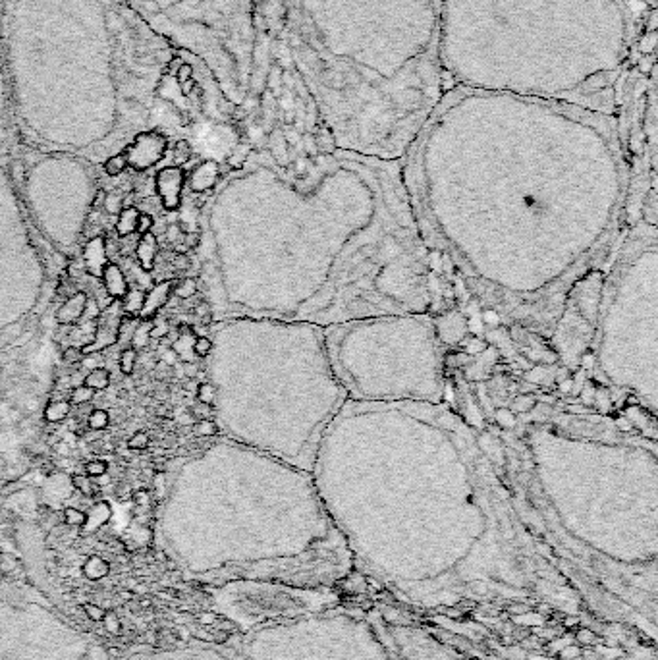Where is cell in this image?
Returning <instances> with one entry per match:
<instances>
[{
    "label": "cell",
    "mask_w": 658,
    "mask_h": 660,
    "mask_svg": "<svg viewBox=\"0 0 658 660\" xmlns=\"http://www.w3.org/2000/svg\"><path fill=\"white\" fill-rule=\"evenodd\" d=\"M417 224L494 313L552 336L627 187L614 116L452 87L401 160Z\"/></svg>",
    "instance_id": "6da1fadb"
},
{
    "label": "cell",
    "mask_w": 658,
    "mask_h": 660,
    "mask_svg": "<svg viewBox=\"0 0 658 660\" xmlns=\"http://www.w3.org/2000/svg\"><path fill=\"white\" fill-rule=\"evenodd\" d=\"M242 168L270 201L257 243L273 290L255 317L326 328L429 311V247L401 160L332 149L286 167L253 153Z\"/></svg>",
    "instance_id": "7a4b0ae2"
},
{
    "label": "cell",
    "mask_w": 658,
    "mask_h": 660,
    "mask_svg": "<svg viewBox=\"0 0 658 660\" xmlns=\"http://www.w3.org/2000/svg\"><path fill=\"white\" fill-rule=\"evenodd\" d=\"M16 132L99 155L137 137L174 49L125 0H2Z\"/></svg>",
    "instance_id": "3957f363"
},
{
    "label": "cell",
    "mask_w": 658,
    "mask_h": 660,
    "mask_svg": "<svg viewBox=\"0 0 658 660\" xmlns=\"http://www.w3.org/2000/svg\"><path fill=\"white\" fill-rule=\"evenodd\" d=\"M288 43L334 149L404 160L444 89L442 0H282Z\"/></svg>",
    "instance_id": "277c9868"
},
{
    "label": "cell",
    "mask_w": 658,
    "mask_h": 660,
    "mask_svg": "<svg viewBox=\"0 0 658 660\" xmlns=\"http://www.w3.org/2000/svg\"><path fill=\"white\" fill-rule=\"evenodd\" d=\"M632 45L625 0H442V74L456 87L614 116Z\"/></svg>",
    "instance_id": "5b68a950"
},
{
    "label": "cell",
    "mask_w": 658,
    "mask_h": 660,
    "mask_svg": "<svg viewBox=\"0 0 658 660\" xmlns=\"http://www.w3.org/2000/svg\"><path fill=\"white\" fill-rule=\"evenodd\" d=\"M328 360L348 400L442 404L444 363L429 313L353 319L325 328Z\"/></svg>",
    "instance_id": "8992f818"
},
{
    "label": "cell",
    "mask_w": 658,
    "mask_h": 660,
    "mask_svg": "<svg viewBox=\"0 0 658 660\" xmlns=\"http://www.w3.org/2000/svg\"><path fill=\"white\" fill-rule=\"evenodd\" d=\"M172 49L197 59L232 105H242L255 70V0H125Z\"/></svg>",
    "instance_id": "52a82bcc"
},
{
    "label": "cell",
    "mask_w": 658,
    "mask_h": 660,
    "mask_svg": "<svg viewBox=\"0 0 658 660\" xmlns=\"http://www.w3.org/2000/svg\"><path fill=\"white\" fill-rule=\"evenodd\" d=\"M0 660H107L31 589L0 587Z\"/></svg>",
    "instance_id": "ba28073f"
},
{
    "label": "cell",
    "mask_w": 658,
    "mask_h": 660,
    "mask_svg": "<svg viewBox=\"0 0 658 660\" xmlns=\"http://www.w3.org/2000/svg\"><path fill=\"white\" fill-rule=\"evenodd\" d=\"M602 282L604 276L599 268L587 273L569 290L562 315L554 326V348L569 369L579 365L585 350L592 344Z\"/></svg>",
    "instance_id": "9c48e42d"
},
{
    "label": "cell",
    "mask_w": 658,
    "mask_h": 660,
    "mask_svg": "<svg viewBox=\"0 0 658 660\" xmlns=\"http://www.w3.org/2000/svg\"><path fill=\"white\" fill-rule=\"evenodd\" d=\"M122 319H124V311H122L120 301H112L107 309L100 311L99 317L95 319V336H93V340L82 348L85 355L93 353V351L110 348V346H116Z\"/></svg>",
    "instance_id": "30bf717a"
},
{
    "label": "cell",
    "mask_w": 658,
    "mask_h": 660,
    "mask_svg": "<svg viewBox=\"0 0 658 660\" xmlns=\"http://www.w3.org/2000/svg\"><path fill=\"white\" fill-rule=\"evenodd\" d=\"M167 149V141L157 134H139L125 147L124 155L128 164L135 170H147L155 167Z\"/></svg>",
    "instance_id": "8fae6325"
},
{
    "label": "cell",
    "mask_w": 658,
    "mask_h": 660,
    "mask_svg": "<svg viewBox=\"0 0 658 660\" xmlns=\"http://www.w3.org/2000/svg\"><path fill=\"white\" fill-rule=\"evenodd\" d=\"M183 182H185V174L180 167L162 168L155 178V187L160 197V205L167 210L180 209Z\"/></svg>",
    "instance_id": "7c38bea8"
},
{
    "label": "cell",
    "mask_w": 658,
    "mask_h": 660,
    "mask_svg": "<svg viewBox=\"0 0 658 660\" xmlns=\"http://www.w3.org/2000/svg\"><path fill=\"white\" fill-rule=\"evenodd\" d=\"M124 660H224L218 652L201 647H172V649H147L132 652Z\"/></svg>",
    "instance_id": "4fadbf2b"
},
{
    "label": "cell",
    "mask_w": 658,
    "mask_h": 660,
    "mask_svg": "<svg viewBox=\"0 0 658 660\" xmlns=\"http://www.w3.org/2000/svg\"><path fill=\"white\" fill-rule=\"evenodd\" d=\"M434 335L444 346H458L464 342L467 335V319L459 311L444 313L438 319H433Z\"/></svg>",
    "instance_id": "5bb4252c"
},
{
    "label": "cell",
    "mask_w": 658,
    "mask_h": 660,
    "mask_svg": "<svg viewBox=\"0 0 658 660\" xmlns=\"http://www.w3.org/2000/svg\"><path fill=\"white\" fill-rule=\"evenodd\" d=\"M0 17H2V0H0ZM10 130H16V125H14V116H12L8 72H6L4 47H2V31H0V141L8 135Z\"/></svg>",
    "instance_id": "9a60e30c"
},
{
    "label": "cell",
    "mask_w": 658,
    "mask_h": 660,
    "mask_svg": "<svg viewBox=\"0 0 658 660\" xmlns=\"http://www.w3.org/2000/svg\"><path fill=\"white\" fill-rule=\"evenodd\" d=\"M172 286H174V280H172V278L160 280V282H155V284L151 286L149 290L145 292V301H143V309L139 319L151 321V319L160 315L162 307H164L168 300L172 298Z\"/></svg>",
    "instance_id": "2e32d148"
},
{
    "label": "cell",
    "mask_w": 658,
    "mask_h": 660,
    "mask_svg": "<svg viewBox=\"0 0 658 660\" xmlns=\"http://www.w3.org/2000/svg\"><path fill=\"white\" fill-rule=\"evenodd\" d=\"M100 284H102V290L109 293L114 301L122 300L128 293V290H130V282H128L124 268L120 267L118 263H114V261H109L105 265V268H102Z\"/></svg>",
    "instance_id": "e0dca14e"
},
{
    "label": "cell",
    "mask_w": 658,
    "mask_h": 660,
    "mask_svg": "<svg viewBox=\"0 0 658 660\" xmlns=\"http://www.w3.org/2000/svg\"><path fill=\"white\" fill-rule=\"evenodd\" d=\"M109 255H107V243H105V236H95L89 242L85 243L84 247V268L85 273H89L95 278H100L102 275V268L109 263Z\"/></svg>",
    "instance_id": "ac0fdd59"
},
{
    "label": "cell",
    "mask_w": 658,
    "mask_h": 660,
    "mask_svg": "<svg viewBox=\"0 0 658 660\" xmlns=\"http://www.w3.org/2000/svg\"><path fill=\"white\" fill-rule=\"evenodd\" d=\"M87 301H89V296L82 290L74 293L72 298L64 300V303L59 307L56 321L62 326H74L82 323V319L85 317V309H87Z\"/></svg>",
    "instance_id": "d6986e66"
},
{
    "label": "cell",
    "mask_w": 658,
    "mask_h": 660,
    "mask_svg": "<svg viewBox=\"0 0 658 660\" xmlns=\"http://www.w3.org/2000/svg\"><path fill=\"white\" fill-rule=\"evenodd\" d=\"M134 253L137 265H139L145 273H151V270L155 268L157 257H159V240H157V236L153 234V232L139 236V240H137L134 247Z\"/></svg>",
    "instance_id": "ffe728a7"
},
{
    "label": "cell",
    "mask_w": 658,
    "mask_h": 660,
    "mask_svg": "<svg viewBox=\"0 0 658 660\" xmlns=\"http://www.w3.org/2000/svg\"><path fill=\"white\" fill-rule=\"evenodd\" d=\"M218 176H220V172H218L217 162H205V164H201V167L193 170L190 187L195 193L208 192V190H213L217 185Z\"/></svg>",
    "instance_id": "44dd1931"
},
{
    "label": "cell",
    "mask_w": 658,
    "mask_h": 660,
    "mask_svg": "<svg viewBox=\"0 0 658 660\" xmlns=\"http://www.w3.org/2000/svg\"><path fill=\"white\" fill-rule=\"evenodd\" d=\"M139 213H141V209L135 207V205H124L122 207V210L116 215V224H114L118 238H130V236L135 234Z\"/></svg>",
    "instance_id": "7402d4cb"
},
{
    "label": "cell",
    "mask_w": 658,
    "mask_h": 660,
    "mask_svg": "<svg viewBox=\"0 0 658 660\" xmlns=\"http://www.w3.org/2000/svg\"><path fill=\"white\" fill-rule=\"evenodd\" d=\"M143 301H145V292L139 290V288H130L128 293L120 300V305H122L125 317L139 319L143 309Z\"/></svg>",
    "instance_id": "603a6c76"
},
{
    "label": "cell",
    "mask_w": 658,
    "mask_h": 660,
    "mask_svg": "<svg viewBox=\"0 0 658 660\" xmlns=\"http://www.w3.org/2000/svg\"><path fill=\"white\" fill-rule=\"evenodd\" d=\"M110 371L105 367H95L91 369L87 375L84 376V385L89 386L95 392H102L110 386Z\"/></svg>",
    "instance_id": "cb8c5ba5"
},
{
    "label": "cell",
    "mask_w": 658,
    "mask_h": 660,
    "mask_svg": "<svg viewBox=\"0 0 658 660\" xmlns=\"http://www.w3.org/2000/svg\"><path fill=\"white\" fill-rule=\"evenodd\" d=\"M70 411H72V404L68 400H52L47 404L43 417L49 423H60V421L68 419Z\"/></svg>",
    "instance_id": "d4e9b609"
},
{
    "label": "cell",
    "mask_w": 658,
    "mask_h": 660,
    "mask_svg": "<svg viewBox=\"0 0 658 660\" xmlns=\"http://www.w3.org/2000/svg\"><path fill=\"white\" fill-rule=\"evenodd\" d=\"M151 340H153V338H151V321H143V319H139V323H137L134 328V335H132L130 348H134L135 351L145 350V348L149 346Z\"/></svg>",
    "instance_id": "484cf974"
},
{
    "label": "cell",
    "mask_w": 658,
    "mask_h": 660,
    "mask_svg": "<svg viewBox=\"0 0 658 660\" xmlns=\"http://www.w3.org/2000/svg\"><path fill=\"white\" fill-rule=\"evenodd\" d=\"M197 293V280L190 278V276H183L180 280H174L172 286V296L180 298V300H190Z\"/></svg>",
    "instance_id": "4316f807"
},
{
    "label": "cell",
    "mask_w": 658,
    "mask_h": 660,
    "mask_svg": "<svg viewBox=\"0 0 658 660\" xmlns=\"http://www.w3.org/2000/svg\"><path fill=\"white\" fill-rule=\"evenodd\" d=\"M192 433L197 438H215L220 433V429H218V423L215 419H201V421L193 423Z\"/></svg>",
    "instance_id": "83f0119b"
},
{
    "label": "cell",
    "mask_w": 658,
    "mask_h": 660,
    "mask_svg": "<svg viewBox=\"0 0 658 660\" xmlns=\"http://www.w3.org/2000/svg\"><path fill=\"white\" fill-rule=\"evenodd\" d=\"M492 419H494V423L502 427L504 431H512V429H516L517 423H519V421H517V413H514L510 408H498V410L494 411Z\"/></svg>",
    "instance_id": "f1b7e54d"
},
{
    "label": "cell",
    "mask_w": 658,
    "mask_h": 660,
    "mask_svg": "<svg viewBox=\"0 0 658 660\" xmlns=\"http://www.w3.org/2000/svg\"><path fill=\"white\" fill-rule=\"evenodd\" d=\"M109 425H110L109 411L100 410V408L89 411V415H87V427H89L91 431H105Z\"/></svg>",
    "instance_id": "f546056e"
},
{
    "label": "cell",
    "mask_w": 658,
    "mask_h": 660,
    "mask_svg": "<svg viewBox=\"0 0 658 660\" xmlns=\"http://www.w3.org/2000/svg\"><path fill=\"white\" fill-rule=\"evenodd\" d=\"M135 361H137V351H135L134 348H125V350L120 351L118 365H120V371H122L125 376L134 375Z\"/></svg>",
    "instance_id": "4dcf8cb0"
},
{
    "label": "cell",
    "mask_w": 658,
    "mask_h": 660,
    "mask_svg": "<svg viewBox=\"0 0 658 660\" xmlns=\"http://www.w3.org/2000/svg\"><path fill=\"white\" fill-rule=\"evenodd\" d=\"M95 398V390H91L89 386L79 385L72 388V392H70V404L72 406H87L89 401Z\"/></svg>",
    "instance_id": "1f68e13d"
},
{
    "label": "cell",
    "mask_w": 658,
    "mask_h": 660,
    "mask_svg": "<svg viewBox=\"0 0 658 660\" xmlns=\"http://www.w3.org/2000/svg\"><path fill=\"white\" fill-rule=\"evenodd\" d=\"M218 400V388L213 383H201L197 386V401L201 404H207V406H217Z\"/></svg>",
    "instance_id": "d6a6232c"
},
{
    "label": "cell",
    "mask_w": 658,
    "mask_h": 660,
    "mask_svg": "<svg viewBox=\"0 0 658 660\" xmlns=\"http://www.w3.org/2000/svg\"><path fill=\"white\" fill-rule=\"evenodd\" d=\"M128 167V160H125L124 153H116L109 159L105 160V172L109 176H120Z\"/></svg>",
    "instance_id": "836d02e7"
},
{
    "label": "cell",
    "mask_w": 658,
    "mask_h": 660,
    "mask_svg": "<svg viewBox=\"0 0 658 660\" xmlns=\"http://www.w3.org/2000/svg\"><path fill=\"white\" fill-rule=\"evenodd\" d=\"M537 408V400H535V396L531 394H519L514 398L512 401V408L510 410L514 411V413H529V411H533Z\"/></svg>",
    "instance_id": "e575fe53"
},
{
    "label": "cell",
    "mask_w": 658,
    "mask_h": 660,
    "mask_svg": "<svg viewBox=\"0 0 658 660\" xmlns=\"http://www.w3.org/2000/svg\"><path fill=\"white\" fill-rule=\"evenodd\" d=\"M170 323H168V319L160 317L157 315L155 319H151V338H157V340H162L164 336L170 332Z\"/></svg>",
    "instance_id": "d590c367"
},
{
    "label": "cell",
    "mask_w": 658,
    "mask_h": 660,
    "mask_svg": "<svg viewBox=\"0 0 658 660\" xmlns=\"http://www.w3.org/2000/svg\"><path fill=\"white\" fill-rule=\"evenodd\" d=\"M149 444H151V436H149V433H145V431H137V433H134V435L128 438V448H130V450H135V452L147 450V448H149Z\"/></svg>",
    "instance_id": "8d00e7d4"
},
{
    "label": "cell",
    "mask_w": 658,
    "mask_h": 660,
    "mask_svg": "<svg viewBox=\"0 0 658 660\" xmlns=\"http://www.w3.org/2000/svg\"><path fill=\"white\" fill-rule=\"evenodd\" d=\"M107 471H109V463L105 460H91L89 463H85V475L91 479L107 475Z\"/></svg>",
    "instance_id": "74e56055"
},
{
    "label": "cell",
    "mask_w": 658,
    "mask_h": 660,
    "mask_svg": "<svg viewBox=\"0 0 658 660\" xmlns=\"http://www.w3.org/2000/svg\"><path fill=\"white\" fill-rule=\"evenodd\" d=\"M213 351V342L208 340L207 336H195L193 338V353L195 358H207L208 353Z\"/></svg>",
    "instance_id": "f35d334b"
},
{
    "label": "cell",
    "mask_w": 658,
    "mask_h": 660,
    "mask_svg": "<svg viewBox=\"0 0 658 660\" xmlns=\"http://www.w3.org/2000/svg\"><path fill=\"white\" fill-rule=\"evenodd\" d=\"M85 353L82 350V346H68L66 350L62 351V360L68 365H79L84 361Z\"/></svg>",
    "instance_id": "ab89813d"
},
{
    "label": "cell",
    "mask_w": 658,
    "mask_h": 660,
    "mask_svg": "<svg viewBox=\"0 0 658 660\" xmlns=\"http://www.w3.org/2000/svg\"><path fill=\"white\" fill-rule=\"evenodd\" d=\"M190 413H192L195 421H201V419H213V415H215V406H207V404H201V401H197V404H193L192 406Z\"/></svg>",
    "instance_id": "60d3db41"
},
{
    "label": "cell",
    "mask_w": 658,
    "mask_h": 660,
    "mask_svg": "<svg viewBox=\"0 0 658 660\" xmlns=\"http://www.w3.org/2000/svg\"><path fill=\"white\" fill-rule=\"evenodd\" d=\"M77 292H79V288L75 286L74 280H68V278H64V280H60L59 282V286H56V292L54 293H56V298H64V300H68V298H72V296Z\"/></svg>",
    "instance_id": "b9f144b4"
},
{
    "label": "cell",
    "mask_w": 658,
    "mask_h": 660,
    "mask_svg": "<svg viewBox=\"0 0 658 660\" xmlns=\"http://www.w3.org/2000/svg\"><path fill=\"white\" fill-rule=\"evenodd\" d=\"M153 226H155V218L149 213H139V218H137V228H135V234L145 236L149 234L151 230H153Z\"/></svg>",
    "instance_id": "7bdbcfd3"
},
{
    "label": "cell",
    "mask_w": 658,
    "mask_h": 660,
    "mask_svg": "<svg viewBox=\"0 0 658 660\" xmlns=\"http://www.w3.org/2000/svg\"><path fill=\"white\" fill-rule=\"evenodd\" d=\"M72 485H74L79 493L87 494V496L93 494V491H95V486H93L91 483V477L87 475H74L72 477Z\"/></svg>",
    "instance_id": "ee69618b"
},
{
    "label": "cell",
    "mask_w": 658,
    "mask_h": 660,
    "mask_svg": "<svg viewBox=\"0 0 658 660\" xmlns=\"http://www.w3.org/2000/svg\"><path fill=\"white\" fill-rule=\"evenodd\" d=\"M105 207H107L110 215H118L122 210V207H124V201H122V197H118V195L110 192V195H107V199H105Z\"/></svg>",
    "instance_id": "f6af8a7d"
},
{
    "label": "cell",
    "mask_w": 658,
    "mask_h": 660,
    "mask_svg": "<svg viewBox=\"0 0 658 660\" xmlns=\"http://www.w3.org/2000/svg\"><path fill=\"white\" fill-rule=\"evenodd\" d=\"M172 267H174L178 273H185L188 268L192 267V261H190V257H188L185 253H176L174 259H172Z\"/></svg>",
    "instance_id": "bcb514c9"
},
{
    "label": "cell",
    "mask_w": 658,
    "mask_h": 660,
    "mask_svg": "<svg viewBox=\"0 0 658 660\" xmlns=\"http://www.w3.org/2000/svg\"><path fill=\"white\" fill-rule=\"evenodd\" d=\"M64 519H66V523L70 525H82L85 523V516L79 510H75V508H68L64 512Z\"/></svg>",
    "instance_id": "7dc6e473"
},
{
    "label": "cell",
    "mask_w": 658,
    "mask_h": 660,
    "mask_svg": "<svg viewBox=\"0 0 658 660\" xmlns=\"http://www.w3.org/2000/svg\"><path fill=\"white\" fill-rule=\"evenodd\" d=\"M193 313H195V317H199L201 321H205V323H207V321H211L213 309H211V305H208L207 301H201L199 305L193 309Z\"/></svg>",
    "instance_id": "c3c4849f"
},
{
    "label": "cell",
    "mask_w": 658,
    "mask_h": 660,
    "mask_svg": "<svg viewBox=\"0 0 658 660\" xmlns=\"http://www.w3.org/2000/svg\"><path fill=\"white\" fill-rule=\"evenodd\" d=\"M135 500L143 502V504H145V502H147V491H141V493L135 494Z\"/></svg>",
    "instance_id": "681fc988"
},
{
    "label": "cell",
    "mask_w": 658,
    "mask_h": 660,
    "mask_svg": "<svg viewBox=\"0 0 658 660\" xmlns=\"http://www.w3.org/2000/svg\"><path fill=\"white\" fill-rule=\"evenodd\" d=\"M645 2L649 4L650 8H655V6H657V0H645Z\"/></svg>",
    "instance_id": "f907efd6"
}]
</instances>
